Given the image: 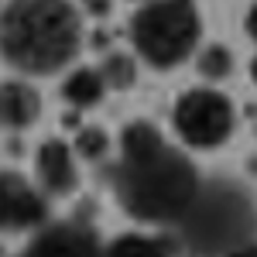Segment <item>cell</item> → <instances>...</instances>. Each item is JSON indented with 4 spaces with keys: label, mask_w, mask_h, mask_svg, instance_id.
Masks as SVG:
<instances>
[{
    "label": "cell",
    "mask_w": 257,
    "mask_h": 257,
    "mask_svg": "<svg viewBox=\"0 0 257 257\" xmlns=\"http://www.w3.org/2000/svg\"><path fill=\"white\" fill-rule=\"evenodd\" d=\"M202 24L192 0H148L131 21L138 55L155 69H175L196 52Z\"/></svg>",
    "instance_id": "4"
},
{
    "label": "cell",
    "mask_w": 257,
    "mask_h": 257,
    "mask_svg": "<svg viewBox=\"0 0 257 257\" xmlns=\"http://www.w3.org/2000/svg\"><path fill=\"white\" fill-rule=\"evenodd\" d=\"M82 48L72 0H7L0 7V59L21 76H55Z\"/></svg>",
    "instance_id": "2"
},
{
    "label": "cell",
    "mask_w": 257,
    "mask_h": 257,
    "mask_svg": "<svg viewBox=\"0 0 257 257\" xmlns=\"http://www.w3.org/2000/svg\"><path fill=\"white\" fill-rule=\"evenodd\" d=\"M106 151H110L106 131H99V127H82L79 138H76V155L86 158V161H99Z\"/></svg>",
    "instance_id": "14"
},
{
    "label": "cell",
    "mask_w": 257,
    "mask_h": 257,
    "mask_svg": "<svg viewBox=\"0 0 257 257\" xmlns=\"http://www.w3.org/2000/svg\"><path fill=\"white\" fill-rule=\"evenodd\" d=\"M21 257H103V247L82 223H45L31 233Z\"/></svg>",
    "instance_id": "7"
},
{
    "label": "cell",
    "mask_w": 257,
    "mask_h": 257,
    "mask_svg": "<svg viewBox=\"0 0 257 257\" xmlns=\"http://www.w3.org/2000/svg\"><path fill=\"white\" fill-rule=\"evenodd\" d=\"M0 257H7V254H4V247H0Z\"/></svg>",
    "instance_id": "18"
},
{
    "label": "cell",
    "mask_w": 257,
    "mask_h": 257,
    "mask_svg": "<svg viewBox=\"0 0 257 257\" xmlns=\"http://www.w3.org/2000/svg\"><path fill=\"white\" fill-rule=\"evenodd\" d=\"M230 257H257V240H254V243H247V247L237 250V254H230Z\"/></svg>",
    "instance_id": "16"
},
{
    "label": "cell",
    "mask_w": 257,
    "mask_h": 257,
    "mask_svg": "<svg viewBox=\"0 0 257 257\" xmlns=\"http://www.w3.org/2000/svg\"><path fill=\"white\" fill-rule=\"evenodd\" d=\"M199 76L202 79H226L230 72H233V55H230V48H223V45H206L202 52H199Z\"/></svg>",
    "instance_id": "13"
},
{
    "label": "cell",
    "mask_w": 257,
    "mask_h": 257,
    "mask_svg": "<svg viewBox=\"0 0 257 257\" xmlns=\"http://www.w3.org/2000/svg\"><path fill=\"white\" fill-rule=\"evenodd\" d=\"M247 35L257 41V4L250 7V14H247Z\"/></svg>",
    "instance_id": "15"
},
{
    "label": "cell",
    "mask_w": 257,
    "mask_h": 257,
    "mask_svg": "<svg viewBox=\"0 0 257 257\" xmlns=\"http://www.w3.org/2000/svg\"><path fill=\"white\" fill-rule=\"evenodd\" d=\"M196 165L175 151L151 123H131L120 134L113 192L120 206L144 223H178L199 196Z\"/></svg>",
    "instance_id": "1"
},
{
    "label": "cell",
    "mask_w": 257,
    "mask_h": 257,
    "mask_svg": "<svg viewBox=\"0 0 257 257\" xmlns=\"http://www.w3.org/2000/svg\"><path fill=\"white\" fill-rule=\"evenodd\" d=\"M99 76H103V82H106V89H131V86H134V76H138V72H134V59L113 52V55L103 59Z\"/></svg>",
    "instance_id": "12"
},
{
    "label": "cell",
    "mask_w": 257,
    "mask_h": 257,
    "mask_svg": "<svg viewBox=\"0 0 257 257\" xmlns=\"http://www.w3.org/2000/svg\"><path fill=\"white\" fill-rule=\"evenodd\" d=\"M35 185L45 196H72L79 189V165L76 151L59 138L41 141L38 155H35Z\"/></svg>",
    "instance_id": "8"
},
{
    "label": "cell",
    "mask_w": 257,
    "mask_h": 257,
    "mask_svg": "<svg viewBox=\"0 0 257 257\" xmlns=\"http://www.w3.org/2000/svg\"><path fill=\"white\" fill-rule=\"evenodd\" d=\"M175 131L192 148H219L233 131V103L216 89H192L175 103Z\"/></svg>",
    "instance_id": "5"
},
{
    "label": "cell",
    "mask_w": 257,
    "mask_h": 257,
    "mask_svg": "<svg viewBox=\"0 0 257 257\" xmlns=\"http://www.w3.org/2000/svg\"><path fill=\"white\" fill-rule=\"evenodd\" d=\"M106 96V82L99 76V69H72L65 82H62V99L72 103L76 110H86V106H96L99 99Z\"/></svg>",
    "instance_id": "10"
},
{
    "label": "cell",
    "mask_w": 257,
    "mask_h": 257,
    "mask_svg": "<svg viewBox=\"0 0 257 257\" xmlns=\"http://www.w3.org/2000/svg\"><path fill=\"white\" fill-rule=\"evenodd\" d=\"M175 226L192 257H230L257 240V209L233 182H202L189 213Z\"/></svg>",
    "instance_id": "3"
},
{
    "label": "cell",
    "mask_w": 257,
    "mask_h": 257,
    "mask_svg": "<svg viewBox=\"0 0 257 257\" xmlns=\"http://www.w3.org/2000/svg\"><path fill=\"white\" fill-rule=\"evenodd\" d=\"M103 257H172V243L165 237L127 233V237H117L110 247H103Z\"/></svg>",
    "instance_id": "11"
},
{
    "label": "cell",
    "mask_w": 257,
    "mask_h": 257,
    "mask_svg": "<svg viewBox=\"0 0 257 257\" xmlns=\"http://www.w3.org/2000/svg\"><path fill=\"white\" fill-rule=\"evenodd\" d=\"M41 117V96L28 79L0 82V127L4 131H28Z\"/></svg>",
    "instance_id": "9"
},
{
    "label": "cell",
    "mask_w": 257,
    "mask_h": 257,
    "mask_svg": "<svg viewBox=\"0 0 257 257\" xmlns=\"http://www.w3.org/2000/svg\"><path fill=\"white\" fill-rule=\"evenodd\" d=\"M48 223V196L21 172L0 168V233H35Z\"/></svg>",
    "instance_id": "6"
},
{
    "label": "cell",
    "mask_w": 257,
    "mask_h": 257,
    "mask_svg": "<svg viewBox=\"0 0 257 257\" xmlns=\"http://www.w3.org/2000/svg\"><path fill=\"white\" fill-rule=\"evenodd\" d=\"M250 76L257 79V55H254V65H250Z\"/></svg>",
    "instance_id": "17"
}]
</instances>
